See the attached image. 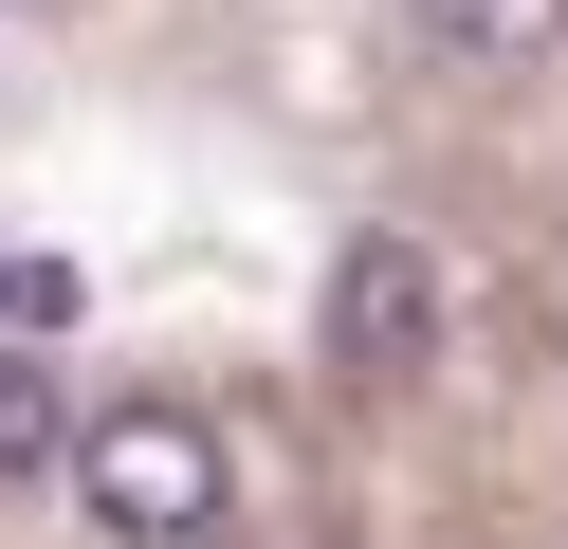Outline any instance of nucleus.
I'll list each match as a JSON object with an SVG mask.
<instances>
[{"label": "nucleus", "mask_w": 568, "mask_h": 549, "mask_svg": "<svg viewBox=\"0 0 568 549\" xmlns=\"http://www.w3.org/2000/svg\"><path fill=\"white\" fill-rule=\"evenodd\" d=\"M55 439H74L55 366H38V348H0V476H55Z\"/></svg>", "instance_id": "nucleus-4"}, {"label": "nucleus", "mask_w": 568, "mask_h": 549, "mask_svg": "<svg viewBox=\"0 0 568 549\" xmlns=\"http://www.w3.org/2000/svg\"><path fill=\"white\" fill-rule=\"evenodd\" d=\"M422 348H440V256L422 238H348L331 256V366L385 385V366H422Z\"/></svg>", "instance_id": "nucleus-2"}, {"label": "nucleus", "mask_w": 568, "mask_h": 549, "mask_svg": "<svg viewBox=\"0 0 568 549\" xmlns=\"http://www.w3.org/2000/svg\"><path fill=\"white\" fill-rule=\"evenodd\" d=\"M0 329L55 348V329H74V256H0Z\"/></svg>", "instance_id": "nucleus-5"}, {"label": "nucleus", "mask_w": 568, "mask_h": 549, "mask_svg": "<svg viewBox=\"0 0 568 549\" xmlns=\"http://www.w3.org/2000/svg\"><path fill=\"white\" fill-rule=\"evenodd\" d=\"M404 19L440 37V55H477V73H531V55L568 37V0H404Z\"/></svg>", "instance_id": "nucleus-3"}, {"label": "nucleus", "mask_w": 568, "mask_h": 549, "mask_svg": "<svg viewBox=\"0 0 568 549\" xmlns=\"http://www.w3.org/2000/svg\"><path fill=\"white\" fill-rule=\"evenodd\" d=\"M55 476L92 495L111 549H202V512H221V439H202L184 403H111V421H74Z\"/></svg>", "instance_id": "nucleus-1"}]
</instances>
